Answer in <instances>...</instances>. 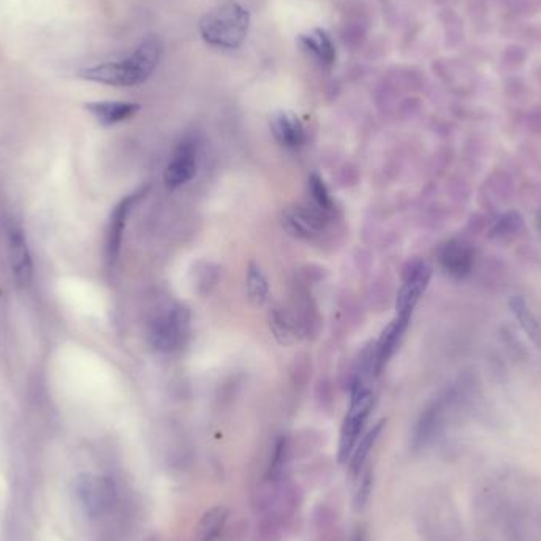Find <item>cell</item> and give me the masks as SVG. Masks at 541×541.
I'll return each instance as SVG.
<instances>
[{
    "instance_id": "2e32d148",
    "label": "cell",
    "mask_w": 541,
    "mask_h": 541,
    "mask_svg": "<svg viewBox=\"0 0 541 541\" xmlns=\"http://www.w3.org/2000/svg\"><path fill=\"white\" fill-rule=\"evenodd\" d=\"M86 110H89L100 124L114 125L133 118L140 112V104L131 102H92L86 104Z\"/></svg>"
},
{
    "instance_id": "7a4b0ae2",
    "label": "cell",
    "mask_w": 541,
    "mask_h": 541,
    "mask_svg": "<svg viewBox=\"0 0 541 541\" xmlns=\"http://www.w3.org/2000/svg\"><path fill=\"white\" fill-rule=\"evenodd\" d=\"M162 50L164 48L160 40L157 37H148L140 43L131 56H127L124 59L86 68L79 75L81 78L92 83L114 86V87L141 85L149 78L158 66L162 58Z\"/></svg>"
},
{
    "instance_id": "5bb4252c",
    "label": "cell",
    "mask_w": 541,
    "mask_h": 541,
    "mask_svg": "<svg viewBox=\"0 0 541 541\" xmlns=\"http://www.w3.org/2000/svg\"><path fill=\"white\" fill-rule=\"evenodd\" d=\"M409 319H398L392 321L388 327L383 329V333L380 336V339L377 340V344L372 350V356H374V365H375V374H380L383 371V367L388 365V361L392 356V353L396 352L399 342L402 339L407 328H409Z\"/></svg>"
},
{
    "instance_id": "52a82bcc",
    "label": "cell",
    "mask_w": 541,
    "mask_h": 541,
    "mask_svg": "<svg viewBox=\"0 0 541 541\" xmlns=\"http://www.w3.org/2000/svg\"><path fill=\"white\" fill-rule=\"evenodd\" d=\"M430 277H432V269L426 261L411 263L405 273L404 284L399 290L398 301H396L398 317L411 319V313L415 311L418 301L429 285Z\"/></svg>"
},
{
    "instance_id": "9c48e42d",
    "label": "cell",
    "mask_w": 541,
    "mask_h": 541,
    "mask_svg": "<svg viewBox=\"0 0 541 541\" xmlns=\"http://www.w3.org/2000/svg\"><path fill=\"white\" fill-rule=\"evenodd\" d=\"M198 170V146L195 140L185 138L177 144L165 170V184L171 190L179 189L195 177Z\"/></svg>"
},
{
    "instance_id": "4fadbf2b",
    "label": "cell",
    "mask_w": 541,
    "mask_h": 541,
    "mask_svg": "<svg viewBox=\"0 0 541 541\" xmlns=\"http://www.w3.org/2000/svg\"><path fill=\"white\" fill-rule=\"evenodd\" d=\"M271 131L288 149H300L306 143V131L300 118L290 112H277L271 118Z\"/></svg>"
},
{
    "instance_id": "8992f818",
    "label": "cell",
    "mask_w": 541,
    "mask_h": 541,
    "mask_svg": "<svg viewBox=\"0 0 541 541\" xmlns=\"http://www.w3.org/2000/svg\"><path fill=\"white\" fill-rule=\"evenodd\" d=\"M419 521L424 541H464L456 513L445 497H429L421 507Z\"/></svg>"
},
{
    "instance_id": "277c9868",
    "label": "cell",
    "mask_w": 541,
    "mask_h": 541,
    "mask_svg": "<svg viewBox=\"0 0 541 541\" xmlns=\"http://www.w3.org/2000/svg\"><path fill=\"white\" fill-rule=\"evenodd\" d=\"M371 375L356 374L353 383L352 404L347 413L346 421L340 430L339 456L342 461L350 457L358 445L359 437L365 429V421L374 405L371 390Z\"/></svg>"
},
{
    "instance_id": "7c38bea8",
    "label": "cell",
    "mask_w": 541,
    "mask_h": 541,
    "mask_svg": "<svg viewBox=\"0 0 541 541\" xmlns=\"http://www.w3.org/2000/svg\"><path fill=\"white\" fill-rule=\"evenodd\" d=\"M146 190L148 189H140L135 194L125 196L124 200L119 203L116 209H114V212H113L110 230H108V239H106V254H108V260L112 265L118 260L127 217L131 214L133 206L143 198V195H146Z\"/></svg>"
},
{
    "instance_id": "e0dca14e",
    "label": "cell",
    "mask_w": 541,
    "mask_h": 541,
    "mask_svg": "<svg viewBox=\"0 0 541 541\" xmlns=\"http://www.w3.org/2000/svg\"><path fill=\"white\" fill-rule=\"evenodd\" d=\"M300 46L309 52L321 66L331 67L336 60V46L323 29H313L300 37Z\"/></svg>"
},
{
    "instance_id": "ac0fdd59",
    "label": "cell",
    "mask_w": 541,
    "mask_h": 541,
    "mask_svg": "<svg viewBox=\"0 0 541 541\" xmlns=\"http://www.w3.org/2000/svg\"><path fill=\"white\" fill-rule=\"evenodd\" d=\"M269 327L281 346L292 347L300 340V327L293 315L284 309H273L269 313Z\"/></svg>"
},
{
    "instance_id": "ffe728a7",
    "label": "cell",
    "mask_w": 541,
    "mask_h": 541,
    "mask_svg": "<svg viewBox=\"0 0 541 541\" xmlns=\"http://www.w3.org/2000/svg\"><path fill=\"white\" fill-rule=\"evenodd\" d=\"M248 300L254 307H263L266 304L267 296H269V285H267L266 277L261 273L260 267L250 263L248 265Z\"/></svg>"
},
{
    "instance_id": "30bf717a",
    "label": "cell",
    "mask_w": 541,
    "mask_h": 541,
    "mask_svg": "<svg viewBox=\"0 0 541 541\" xmlns=\"http://www.w3.org/2000/svg\"><path fill=\"white\" fill-rule=\"evenodd\" d=\"M77 496L87 515L97 516L112 502L113 490L104 478L87 475L77 482Z\"/></svg>"
},
{
    "instance_id": "cb8c5ba5",
    "label": "cell",
    "mask_w": 541,
    "mask_h": 541,
    "mask_svg": "<svg viewBox=\"0 0 541 541\" xmlns=\"http://www.w3.org/2000/svg\"><path fill=\"white\" fill-rule=\"evenodd\" d=\"M522 227L521 215L516 214V212H509V214L502 215L496 225L491 230V236L497 238V236H507L513 235L518 230Z\"/></svg>"
},
{
    "instance_id": "3957f363",
    "label": "cell",
    "mask_w": 541,
    "mask_h": 541,
    "mask_svg": "<svg viewBox=\"0 0 541 541\" xmlns=\"http://www.w3.org/2000/svg\"><path fill=\"white\" fill-rule=\"evenodd\" d=\"M250 26V14L239 4L229 2L203 16L200 32L209 45L235 50L246 40Z\"/></svg>"
},
{
    "instance_id": "8fae6325",
    "label": "cell",
    "mask_w": 541,
    "mask_h": 541,
    "mask_svg": "<svg viewBox=\"0 0 541 541\" xmlns=\"http://www.w3.org/2000/svg\"><path fill=\"white\" fill-rule=\"evenodd\" d=\"M8 255L14 281L20 287H29L33 275L32 257L29 252L26 236L16 227L8 230Z\"/></svg>"
},
{
    "instance_id": "ba28073f",
    "label": "cell",
    "mask_w": 541,
    "mask_h": 541,
    "mask_svg": "<svg viewBox=\"0 0 541 541\" xmlns=\"http://www.w3.org/2000/svg\"><path fill=\"white\" fill-rule=\"evenodd\" d=\"M328 214L320 208L292 206L282 212V225L290 235L312 241L327 227Z\"/></svg>"
},
{
    "instance_id": "d6986e66",
    "label": "cell",
    "mask_w": 541,
    "mask_h": 541,
    "mask_svg": "<svg viewBox=\"0 0 541 541\" xmlns=\"http://www.w3.org/2000/svg\"><path fill=\"white\" fill-rule=\"evenodd\" d=\"M511 312L515 313L516 320L519 321L524 333L527 334L528 339L534 342L535 346L541 350V325L536 320L532 311L528 309L526 301L522 300L521 296H515L509 301Z\"/></svg>"
},
{
    "instance_id": "6da1fadb",
    "label": "cell",
    "mask_w": 541,
    "mask_h": 541,
    "mask_svg": "<svg viewBox=\"0 0 541 541\" xmlns=\"http://www.w3.org/2000/svg\"><path fill=\"white\" fill-rule=\"evenodd\" d=\"M482 530L499 541H541V500L522 491H486L478 503Z\"/></svg>"
},
{
    "instance_id": "9a60e30c",
    "label": "cell",
    "mask_w": 541,
    "mask_h": 541,
    "mask_svg": "<svg viewBox=\"0 0 541 541\" xmlns=\"http://www.w3.org/2000/svg\"><path fill=\"white\" fill-rule=\"evenodd\" d=\"M440 265L453 277H464L469 275L473 265L472 248L463 242H446L440 250Z\"/></svg>"
},
{
    "instance_id": "5b68a950",
    "label": "cell",
    "mask_w": 541,
    "mask_h": 541,
    "mask_svg": "<svg viewBox=\"0 0 541 541\" xmlns=\"http://www.w3.org/2000/svg\"><path fill=\"white\" fill-rule=\"evenodd\" d=\"M192 313L189 307L173 306L152 320L148 331L150 346L157 352L173 353L181 350L190 336Z\"/></svg>"
},
{
    "instance_id": "603a6c76",
    "label": "cell",
    "mask_w": 541,
    "mask_h": 541,
    "mask_svg": "<svg viewBox=\"0 0 541 541\" xmlns=\"http://www.w3.org/2000/svg\"><path fill=\"white\" fill-rule=\"evenodd\" d=\"M383 428V421L382 423L377 424L374 429L369 432V434H365V437L361 438V442L359 445H356V448H355V455H353V467L355 469H359L363 463L365 461V457L369 455V451H371L372 445L374 442L377 440L378 434H380V430Z\"/></svg>"
},
{
    "instance_id": "44dd1931",
    "label": "cell",
    "mask_w": 541,
    "mask_h": 541,
    "mask_svg": "<svg viewBox=\"0 0 541 541\" xmlns=\"http://www.w3.org/2000/svg\"><path fill=\"white\" fill-rule=\"evenodd\" d=\"M229 518V511L223 507H217L203 516L196 527L195 541H214L215 536L222 530Z\"/></svg>"
},
{
    "instance_id": "7402d4cb",
    "label": "cell",
    "mask_w": 541,
    "mask_h": 541,
    "mask_svg": "<svg viewBox=\"0 0 541 541\" xmlns=\"http://www.w3.org/2000/svg\"><path fill=\"white\" fill-rule=\"evenodd\" d=\"M309 187H311V194H312L315 206L321 209V211H325L327 214L328 212H331L333 211V200L329 196V192H328L323 179L317 176V175H312L311 179H309Z\"/></svg>"
}]
</instances>
